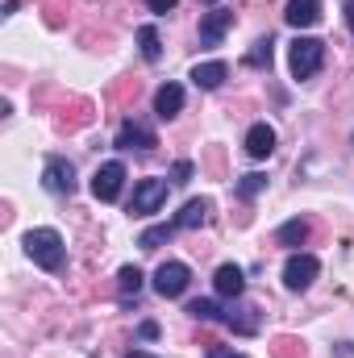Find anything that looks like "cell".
Masks as SVG:
<instances>
[{
  "mask_svg": "<svg viewBox=\"0 0 354 358\" xmlns=\"http://www.w3.org/2000/svg\"><path fill=\"white\" fill-rule=\"evenodd\" d=\"M25 255L42 271H59L63 259H67V246H63V238L55 229H29L25 234Z\"/></svg>",
  "mask_w": 354,
  "mask_h": 358,
  "instance_id": "obj_1",
  "label": "cell"
},
{
  "mask_svg": "<svg viewBox=\"0 0 354 358\" xmlns=\"http://www.w3.org/2000/svg\"><path fill=\"white\" fill-rule=\"evenodd\" d=\"M321 63H325V42H317V38H296V42H292L288 67H292L296 80H313V76L321 71Z\"/></svg>",
  "mask_w": 354,
  "mask_h": 358,
  "instance_id": "obj_2",
  "label": "cell"
},
{
  "mask_svg": "<svg viewBox=\"0 0 354 358\" xmlns=\"http://www.w3.org/2000/svg\"><path fill=\"white\" fill-rule=\"evenodd\" d=\"M163 200H167V179H138V183H134V204H129V213H134V217H150V213L163 208Z\"/></svg>",
  "mask_w": 354,
  "mask_h": 358,
  "instance_id": "obj_3",
  "label": "cell"
},
{
  "mask_svg": "<svg viewBox=\"0 0 354 358\" xmlns=\"http://www.w3.org/2000/svg\"><path fill=\"white\" fill-rule=\"evenodd\" d=\"M317 271H321V263H317L313 255H292V259L283 263V283H288V292H304V287L317 279Z\"/></svg>",
  "mask_w": 354,
  "mask_h": 358,
  "instance_id": "obj_4",
  "label": "cell"
},
{
  "mask_svg": "<svg viewBox=\"0 0 354 358\" xmlns=\"http://www.w3.org/2000/svg\"><path fill=\"white\" fill-rule=\"evenodd\" d=\"M121 183H125V167L121 163H104L92 176V196L96 200H117L121 196Z\"/></svg>",
  "mask_w": 354,
  "mask_h": 358,
  "instance_id": "obj_5",
  "label": "cell"
},
{
  "mask_svg": "<svg viewBox=\"0 0 354 358\" xmlns=\"http://www.w3.org/2000/svg\"><path fill=\"white\" fill-rule=\"evenodd\" d=\"M42 183H46V192H55V196H71V192H76V167H71L67 159H50L46 171H42Z\"/></svg>",
  "mask_w": 354,
  "mask_h": 358,
  "instance_id": "obj_6",
  "label": "cell"
},
{
  "mask_svg": "<svg viewBox=\"0 0 354 358\" xmlns=\"http://www.w3.org/2000/svg\"><path fill=\"white\" fill-rule=\"evenodd\" d=\"M187 267L183 263H163V267L155 271V292L159 296H183V287H187Z\"/></svg>",
  "mask_w": 354,
  "mask_h": 358,
  "instance_id": "obj_7",
  "label": "cell"
},
{
  "mask_svg": "<svg viewBox=\"0 0 354 358\" xmlns=\"http://www.w3.org/2000/svg\"><path fill=\"white\" fill-rule=\"evenodd\" d=\"M229 25H234V13H229V8L204 13V21H200V42H204V46H221V38H225Z\"/></svg>",
  "mask_w": 354,
  "mask_h": 358,
  "instance_id": "obj_8",
  "label": "cell"
},
{
  "mask_svg": "<svg viewBox=\"0 0 354 358\" xmlns=\"http://www.w3.org/2000/svg\"><path fill=\"white\" fill-rule=\"evenodd\" d=\"M283 21H288L292 29H309V25H317V21H321V0H288Z\"/></svg>",
  "mask_w": 354,
  "mask_h": 358,
  "instance_id": "obj_9",
  "label": "cell"
},
{
  "mask_svg": "<svg viewBox=\"0 0 354 358\" xmlns=\"http://www.w3.org/2000/svg\"><path fill=\"white\" fill-rule=\"evenodd\" d=\"M213 287H217V296H229V300H238V296L246 292V275H242V267L225 263V267H217V275H213Z\"/></svg>",
  "mask_w": 354,
  "mask_h": 358,
  "instance_id": "obj_10",
  "label": "cell"
},
{
  "mask_svg": "<svg viewBox=\"0 0 354 358\" xmlns=\"http://www.w3.org/2000/svg\"><path fill=\"white\" fill-rule=\"evenodd\" d=\"M117 146H121V150H150V146H155V134H150L146 125H138V121H125L121 134H117Z\"/></svg>",
  "mask_w": 354,
  "mask_h": 358,
  "instance_id": "obj_11",
  "label": "cell"
},
{
  "mask_svg": "<svg viewBox=\"0 0 354 358\" xmlns=\"http://www.w3.org/2000/svg\"><path fill=\"white\" fill-rule=\"evenodd\" d=\"M271 150H275V129H271L267 121L250 125V134H246V155H250V159H267Z\"/></svg>",
  "mask_w": 354,
  "mask_h": 358,
  "instance_id": "obj_12",
  "label": "cell"
},
{
  "mask_svg": "<svg viewBox=\"0 0 354 358\" xmlns=\"http://www.w3.org/2000/svg\"><path fill=\"white\" fill-rule=\"evenodd\" d=\"M179 108H183V88H179V84H163V88L155 92V113H159L163 121H171Z\"/></svg>",
  "mask_w": 354,
  "mask_h": 358,
  "instance_id": "obj_13",
  "label": "cell"
},
{
  "mask_svg": "<svg viewBox=\"0 0 354 358\" xmlns=\"http://www.w3.org/2000/svg\"><path fill=\"white\" fill-rule=\"evenodd\" d=\"M225 76H229L225 63H196V67H192V84H196V88H208V92L221 88Z\"/></svg>",
  "mask_w": 354,
  "mask_h": 358,
  "instance_id": "obj_14",
  "label": "cell"
},
{
  "mask_svg": "<svg viewBox=\"0 0 354 358\" xmlns=\"http://www.w3.org/2000/svg\"><path fill=\"white\" fill-rule=\"evenodd\" d=\"M208 213H213V204H208V200H187V204H183V213L176 217V225H179V229H196V225H204V221H208Z\"/></svg>",
  "mask_w": 354,
  "mask_h": 358,
  "instance_id": "obj_15",
  "label": "cell"
},
{
  "mask_svg": "<svg viewBox=\"0 0 354 358\" xmlns=\"http://www.w3.org/2000/svg\"><path fill=\"white\" fill-rule=\"evenodd\" d=\"M309 242V221L292 217L288 225H279V246H304Z\"/></svg>",
  "mask_w": 354,
  "mask_h": 358,
  "instance_id": "obj_16",
  "label": "cell"
},
{
  "mask_svg": "<svg viewBox=\"0 0 354 358\" xmlns=\"http://www.w3.org/2000/svg\"><path fill=\"white\" fill-rule=\"evenodd\" d=\"M117 287H121V304H129V300L142 292V271H138V267H121V275H117Z\"/></svg>",
  "mask_w": 354,
  "mask_h": 358,
  "instance_id": "obj_17",
  "label": "cell"
},
{
  "mask_svg": "<svg viewBox=\"0 0 354 358\" xmlns=\"http://www.w3.org/2000/svg\"><path fill=\"white\" fill-rule=\"evenodd\" d=\"M138 46H142V59H146V63H159L163 46H159V34H155V25H142V29H138Z\"/></svg>",
  "mask_w": 354,
  "mask_h": 358,
  "instance_id": "obj_18",
  "label": "cell"
},
{
  "mask_svg": "<svg viewBox=\"0 0 354 358\" xmlns=\"http://www.w3.org/2000/svg\"><path fill=\"white\" fill-rule=\"evenodd\" d=\"M176 229H179L176 221H171V225H155V229H146V234L138 238V246H142V250H159V246H163V242H167Z\"/></svg>",
  "mask_w": 354,
  "mask_h": 358,
  "instance_id": "obj_19",
  "label": "cell"
},
{
  "mask_svg": "<svg viewBox=\"0 0 354 358\" xmlns=\"http://www.w3.org/2000/svg\"><path fill=\"white\" fill-rule=\"evenodd\" d=\"M187 313H192L196 321H221V308H217L213 300H192V304H187Z\"/></svg>",
  "mask_w": 354,
  "mask_h": 358,
  "instance_id": "obj_20",
  "label": "cell"
},
{
  "mask_svg": "<svg viewBox=\"0 0 354 358\" xmlns=\"http://www.w3.org/2000/svg\"><path fill=\"white\" fill-rule=\"evenodd\" d=\"M271 46H275L271 38H259V42H255V50L246 55V63H250V67H271Z\"/></svg>",
  "mask_w": 354,
  "mask_h": 358,
  "instance_id": "obj_21",
  "label": "cell"
},
{
  "mask_svg": "<svg viewBox=\"0 0 354 358\" xmlns=\"http://www.w3.org/2000/svg\"><path fill=\"white\" fill-rule=\"evenodd\" d=\"M263 187H267V176H242V183H238L242 196H259Z\"/></svg>",
  "mask_w": 354,
  "mask_h": 358,
  "instance_id": "obj_22",
  "label": "cell"
},
{
  "mask_svg": "<svg viewBox=\"0 0 354 358\" xmlns=\"http://www.w3.org/2000/svg\"><path fill=\"white\" fill-rule=\"evenodd\" d=\"M275 346H279V358H304V346H300V342H292V338H279Z\"/></svg>",
  "mask_w": 354,
  "mask_h": 358,
  "instance_id": "obj_23",
  "label": "cell"
},
{
  "mask_svg": "<svg viewBox=\"0 0 354 358\" xmlns=\"http://www.w3.org/2000/svg\"><path fill=\"white\" fill-rule=\"evenodd\" d=\"M208 358H246V355H238V350H229V346H213Z\"/></svg>",
  "mask_w": 354,
  "mask_h": 358,
  "instance_id": "obj_24",
  "label": "cell"
},
{
  "mask_svg": "<svg viewBox=\"0 0 354 358\" xmlns=\"http://www.w3.org/2000/svg\"><path fill=\"white\" fill-rule=\"evenodd\" d=\"M179 0H150V13H171Z\"/></svg>",
  "mask_w": 354,
  "mask_h": 358,
  "instance_id": "obj_25",
  "label": "cell"
},
{
  "mask_svg": "<svg viewBox=\"0 0 354 358\" xmlns=\"http://www.w3.org/2000/svg\"><path fill=\"white\" fill-rule=\"evenodd\" d=\"M192 179V163H176V183H187Z\"/></svg>",
  "mask_w": 354,
  "mask_h": 358,
  "instance_id": "obj_26",
  "label": "cell"
},
{
  "mask_svg": "<svg viewBox=\"0 0 354 358\" xmlns=\"http://www.w3.org/2000/svg\"><path fill=\"white\" fill-rule=\"evenodd\" d=\"M142 338H146V342H150V338H159V325H155V321H146V325H142Z\"/></svg>",
  "mask_w": 354,
  "mask_h": 358,
  "instance_id": "obj_27",
  "label": "cell"
},
{
  "mask_svg": "<svg viewBox=\"0 0 354 358\" xmlns=\"http://www.w3.org/2000/svg\"><path fill=\"white\" fill-rule=\"evenodd\" d=\"M346 25L354 29V0H346Z\"/></svg>",
  "mask_w": 354,
  "mask_h": 358,
  "instance_id": "obj_28",
  "label": "cell"
},
{
  "mask_svg": "<svg viewBox=\"0 0 354 358\" xmlns=\"http://www.w3.org/2000/svg\"><path fill=\"white\" fill-rule=\"evenodd\" d=\"M125 358H155V355H146V350H134V355H125Z\"/></svg>",
  "mask_w": 354,
  "mask_h": 358,
  "instance_id": "obj_29",
  "label": "cell"
},
{
  "mask_svg": "<svg viewBox=\"0 0 354 358\" xmlns=\"http://www.w3.org/2000/svg\"><path fill=\"white\" fill-rule=\"evenodd\" d=\"M208 4H217V0H208Z\"/></svg>",
  "mask_w": 354,
  "mask_h": 358,
  "instance_id": "obj_30",
  "label": "cell"
}]
</instances>
